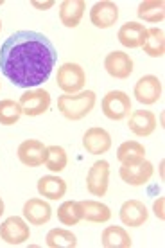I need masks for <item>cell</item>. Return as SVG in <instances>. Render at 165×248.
<instances>
[{"mask_svg":"<svg viewBox=\"0 0 165 248\" xmlns=\"http://www.w3.org/2000/svg\"><path fill=\"white\" fill-rule=\"evenodd\" d=\"M58 52L49 38L36 31H16L0 47V70L15 87H38L49 79Z\"/></svg>","mask_w":165,"mask_h":248,"instance_id":"1","label":"cell"},{"mask_svg":"<svg viewBox=\"0 0 165 248\" xmlns=\"http://www.w3.org/2000/svg\"><path fill=\"white\" fill-rule=\"evenodd\" d=\"M97 95L93 90H81L77 93H65L58 97V110L68 121H81L93 110Z\"/></svg>","mask_w":165,"mask_h":248,"instance_id":"2","label":"cell"},{"mask_svg":"<svg viewBox=\"0 0 165 248\" xmlns=\"http://www.w3.org/2000/svg\"><path fill=\"white\" fill-rule=\"evenodd\" d=\"M56 81H58V87L65 93H77L85 90L86 74L77 63H63L61 67H58Z\"/></svg>","mask_w":165,"mask_h":248,"instance_id":"3","label":"cell"},{"mask_svg":"<svg viewBox=\"0 0 165 248\" xmlns=\"http://www.w3.org/2000/svg\"><path fill=\"white\" fill-rule=\"evenodd\" d=\"M103 113L111 121H122L131 113V99L122 90H111L103 97Z\"/></svg>","mask_w":165,"mask_h":248,"instance_id":"4","label":"cell"},{"mask_svg":"<svg viewBox=\"0 0 165 248\" xmlns=\"http://www.w3.org/2000/svg\"><path fill=\"white\" fill-rule=\"evenodd\" d=\"M18 103L22 106V112L27 117H38V115H43L50 108V93L43 88L27 90L25 93L20 95Z\"/></svg>","mask_w":165,"mask_h":248,"instance_id":"5","label":"cell"},{"mask_svg":"<svg viewBox=\"0 0 165 248\" xmlns=\"http://www.w3.org/2000/svg\"><path fill=\"white\" fill-rule=\"evenodd\" d=\"M29 237H31V230H29V225L24 217L9 216L0 225V239H4L7 245L18 247V245L27 241Z\"/></svg>","mask_w":165,"mask_h":248,"instance_id":"6","label":"cell"},{"mask_svg":"<svg viewBox=\"0 0 165 248\" xmlns=\"http://www.w3.org/2000/svg\"><path fill=\"white\" fill-rule=\"evenodd\" d=\"M162 92H164V87H162V81L153 74L142 76L140 79L136 81L133 90L135 99L142 103V105H154L162 99Z\"/></svg>","mask_w":165,"mask_h":248,"instance_id":"7","label":"cell"},{"mask_svg":"<svg viewBox=\"0 0 165 248\" xmlns=\"http://www.w3.org/2000/svg\"><path fill=\"white\" fill-rule=\"evenodd\" d=\"M110 186V164L97 160L86 174V189L93 196H106Z\"/></svg>","mask_w":165,"mask_h":248,"instance_id":"8","label":"cell"},{"mask_svg":"<svg viewBox=\"0 0 165 248\" xmlns=\"http://www.w3.org/2000/svg\"><path fill=\"white\" fill-rule=\"evenodd\" d=\"M153 173L154 168L149 160H142L138 164H131V166H122L119 169V174H120L122 182H126L128 186L133 187L146 186L147 182L151 180Z\"/></svg>","mask_w":165,"mask_h":248,"instance_id":"9","label":"cell"},{"mask_svg":"<svg viewBox=\"0 0 165 248\" xmlns=\"http://www.w3.org/2000/svg\"><path fill=\"white\" fill-rule=\"evenodd\" d=\"M104 68L115 79H128L133 74V60L128 52L113 50L104 58Z\"/></svg>","mask_w":165,"mask_h":248,"instance_id":"10","label":"cell"},{"mask_svg":"<svg viewBox=\"0 0 165 248\" xmlns=\"http://www.w3.org/2000/svg\"><path fill=\"white\" fill-rule=\"evenodd\" d=\"M83 148L90 155H104L111 149V135L104 128L93 126L83 135Z\"/></svg>","mask_w":165,"mask_h":248,"instance_id":"11","label":"cell"},{"mask_svg":"<svg viewBox=\"0 0 165 248\" xmlns=\"http://www.w3.org/2000/svg\"><path fill=\"white\" fill-rule=\"evenodd\" d=\"M45 153H47V146L36 139H29V140H24V142L18 146V160L24 164V166H29V168H38L45 162Z\"/></svg>","mask_w":165,"mask_h":248,"instance_id":"12","label":"cell"},{"mask_svg":"<svg viewBox=\"0 0 165 248\" xmlns=\"http://www.w3.org/2000/svg\"><path fill=\"white\" fill-rule=\"evenodd\" d=\"M90 20L99 29H110L119 20V7L115 2L101 0L97 4H93V7L90 9Z\"/></svg>","mask_w":165,"mask_h":248,"instance_id":"13","label":"cell"},{"mask_svg":"<svg viewBox=\"0 0 165 248\" xmlns=\"http://www.w3.org/2000/svg\"><path fill=\"white\" fill-rule=\"evenodd\" d=\"M24 219L29 225H36V227H42V225H47L52 217V209L50 205L42 198H31L27 200L24 205Z\"/></svg>","mask_w":165,"mask_h":248,"instance_id":"14","label":"cell"},{"mask_svg":"<svg viewBox=\"0 0 165 248\" xmlns=\"http://www.w3.org/2000/svg\"><path fill=\"white\" fill-rule=\"evenodd\" d=\"M119 216H120V221L128 227H142L149 217V211L140 200H128L120 207Z\"/></svg>","mask_w":165,"mask_h":248,"instance_id":"15","label":"cell"},{"mask_svg":"<svg viewBox=\"0 0 165 248\" xmlns=\"http://www.w3.org/2000/svg\"><path fill=\"white\" fill-rule=\"evenodd\" d=\"M128 128L136 137H149L156 130V115L149 110H135L129 115Z\"/></svg>","mask_w":165,"mask_h":248,"instance_id":"16","label":"cell"},{"mask_svg":"<svg viewBox=\"0 0 165 248\" xmlns=\"http://www.w3.org/2000/svg\"><path fill=\"white\" fill-rule=\"evenodd\" d=\"M146 34H147V27H144L138 22H128V24H124L119 29L117 38H119V42L124 47H128V49H138L146 42Z\"/></svg>","mask_w":165,"mask_h":248,"instance_id":"17","label":"cell"},{"mask_svg":"<svg viewBox=\"0 0 165 248\" xmlns=\"http://www.w3.org/2000/svg\"><path fill=\"white\" fill-rule=\"evenodd\" d=\"M38 192L40 196L47 200H61L65 194H67V182L56 176V174H47V176H42L38 180Z\"/></svg>","mask_w":165,"mask_h":248,"instance_id":"18","label":"cell"},{"mask_svg":"<svg viewBox=\"0 0 165 248\" xmlns=\"http://www.w3.org/2000/svg\"><path fill=\"white\" fill-rule=\"evenodd\" d=\"M86 2L85 0H65L60 4V20L65 27H77L85 15Z\"/></svg>","mask_w":165,"mask_h":248,"instance_id":"19","label":"cell"},{"mask_svg":"<svg viewBox=\"0 0 165 248\" xmlns=\"http://www.w3.org/2000/svg\"><path fill=\"white\" fill-rule=\"evenodd\" d=\"M117 160L122 166H131L146 160V148L136 140H126L117 149Z\"/></svg>","mask_w":165,"mask_h":248,"instance_id":"20","label":"cell"},{"mask_svg":"<svg viewBox=\"0 0 165 248\" xmlns=\"http://www.w3.org/2000/svg\"><path fill=\"white\" fill-rule=\"evenodd\" d=\"M101 245L104 248H129L133 245L131 236L128 234V230L122 227H106L103 230V236H101Z\"/></svg>","mask_w":165,"mask_h":248,"instance_id":"21","label":"cell"},{"mask_svg":"<svg viewBox=\"0 0 165 248\" xmlns=\"http://www.w3.org/2000/svg\"><path fill=\"white\" fill-rule=\"evenodd\" d=\"M81 209H83V219L90 221V223H106L110 221L111 211L108 205L95 202V200H85L79 202Z\"/></svg>","mask_w":165,"mask_h":248,"instance_id":"22","label":"cell"},{"mask_svg":"<svg viewBox=\"0 0 165 248\" xmlns=\"http://www.w3.org/2000/svg\"><path fill=\"white\" fill-rule=\"evenodd\" d=\"M142 49L147 56L151 58H162L165 54V34L160 27H151L147 29L146 42L142 45Z\"/></svg>","mask_w":165,"mask_h":248,"instance_id":"23","label":"cell"},{"mask_svg":"<svg viewBox=\"0 0 165 248\" xmlns=\"http://www.w3.org/2000/svg\"><path fill=\"white\" fill-rule=\"evenodd\" d=\"M138 18L149 24H160L165 18V4L164 0H146L138 6Z\"/></svg>","mask_w":165,"mask_h":248,"instance_id":"24","label":"cell"},{"mask_svg":"<svg viewBox=\"0 0 165 248\" xmlns=\"http://www.w3.org/2000/svg\"><path fill=\"white\" fill-rule=\"evenodd\" d=\"M49 248H74L77 247V237L67 229H52L45 237Z\"/></svg>","mask_w":165,"mask_h":248,"instance_id":"25","label":"cell"},{"mask_svg":"<svg viewBox=\"0 0 165 248\" xmlns=\"http://www.w3.org/2000/svg\"><path fill=\"white\" fill-rule=\"evenodd\" d=\"M58 219L67 227H74L83 219V209L79 202H63L58 209Z\"/></svg>","mask_w":165,"mask_h":248,"instance_id":"26","label":"cell"},{"mask_svg":"<svg viewBox=\"0 0 165 248\" xmlns=\"http://www.w3.org/2000/svg\"><path fill=\"white\" fill-rule=\"evenodd\" d=\"M43 164L52 173H61L68 164L67 151L61 146H47V153H45V162Z\"/></svg>","mask_w":165,"mask_h":248,"instance_id":"27","label":"cell"},{"mask_svg":"<svg viewBox=\"0 0 165 248\" xmlns=\"http://www.w3.org/2000/svg\"><path fill=\"white\" fill-rule=\"evenodd\" d=\"M24 115L22 106L18 101L13 99H2L0 101V124L4 126H13L20 121V117Z\"/></svg>","mask_w":165,"mask_h":248,"instance_id":"28","label":"cell"},{"mask_svg":"<svg viewBox=\"0 0 165 248\" xmlns=\"http://www.w3.org/2000/svg\"><path fill=\"white\" fill-rule=\"evenodd\" d=\"M164 203H165V198L164 196H160L156 202H154V214H156V217H158L160 221H164L165 219V214H164Z\"/></svg>","mask_w":165,"mask_h":248,"instance_id":"29","label":"cell"},{"mask_svg":"<svg viewBox=\"0 0 165 248\" xmlns=\"http://www.w3.org/2000/svg\"><path fill=\"white\" fill-rule=\"evenodd\" d=\"M31 6L36 7V9H40V11H45V9H50V7H54V0H49V2H38V0H32Z\"/></svg>","mask_w":165,"mask_h":248,"instance_id":"30","label":"cell"},{"mask_svg":"<svg viewBox=\"0 0 165 248\" xmlns=\"http://www.w3.org/2000/svg\"><path fill=\"white\" fill-rule=\"evenodd\" d=\"M4 211H6V205H4V200L0 198V216L4 214Z\"/></svg>","mask_w":165,"mask_h":248,"instance_id":"31","label":"cell"},{"mask_svg":"<svg viewBox=\"0 0 165 248\" xmlns=\"http://www.w3.org/2000/svg\"><path fill=\"white\" fill-rule=\"evenodd\" d=\"M0 31H2V20H0Z\"/></svg>","mask_w":165,"mask_h":248,"instance_id":"32","label":"cell"},{"mask_svg":"<svg viewBox=\"0 0 165 248\" xmlns=\"http://www.w3.org/2000/svg\"><path fill=\"white\" fill-rule=\"evenodd\" d=\"M2 4H4V0H0V6H2Z\"/></svg>","mask_w":165,"mask_h":248,"instance_id":"33","label":"cell"}]
</instances>
